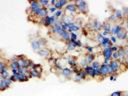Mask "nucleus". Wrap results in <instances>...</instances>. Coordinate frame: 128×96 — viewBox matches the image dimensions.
<instances>
[{
	"instance_id": "obj_44",
	"label": "nucleus",
	"mask_w": 128,
	"mask_h": 96,
	"mask_svg": "<svg viewBox=\"0 0 128 96\" xmlns=\"http://www.w3.org/2000/svg\"><path fill=\"white\" fill-rule=\"evenodd\" d=\"M119 49H120V47H119V46H117L116 44L111 46V50H112V52H117Z\"/></svg>"
},
{
	"instance_id": "obj_22",
	"label": "nucleus",
	"mask_w": 128,
	"mask_h": 96,
	"mask_svg": "<svg viewBox=\"0 0 128 96\" xmlns=\"http://www.w3.org/2000/svg\"><path fill=\"white\" fill-rule=\"evenodd\" d=\"M84 58L86 59V61L88 62V64H91V63L95 60V55H94L93 53H87V54L84 56Z\"/></svg>"
},
{
	"instance_id": "obj_30",
	"label": "nucleus",
	"mask_w": 128,
	"mask_h": 96,
	"mask_svg": "<svg viewBox=\"0 0 128 96\" xmlns=\"http://www.w3.org/2000/svg\"><path fill=\"white\" fill-rule=\"evenodd\" d=\"M107 21H109L110 23H115V22H117V21H118V19L116 18V16H115L114 14H111V15L108 17Z\"/></svg>"
},
{
	"instance_id": "obj_40",
	"label": "nucleus",
	"mask_w": 128,
	"mask_h": 96,
	"mask_svg": "<svg viewBox=\"0 0 128 96\" xmlns=\"http://www.w3.org/2000/svg\"><path fill=\"white\" fill-rule=\"evenodd\" d=\"M112 60H119V54H118V51L112 53Z\"/></svg>"
},
{
	"instance_id": "obj_18",
	"label": "nucleus",
	"mask_w": 128,
	"mask_h": 96,
	"mask_svg": "<svg viewBox=\"0 0 128 96\" xmlns=\"http://www.w3.org/2000/svg\"><path fill=\"white\" fill-rule=\"evenodd\" d=\"M116 37H117V39H120V40H126V36H127V30L126 29H124V28H122L116 35H115Z\"/></svg>"
},
{
	"instance_id": "obj_31",
	"label": "nucleus",
	"mask_w": 128,
	"mask_h": 96,
	"mask_svg": "<svg viewBox=\"0 0 128 96\" xmlns=\"http://www.w3.org/2000/svg\"><path fill=\"white\" fill-rule=\"evenodd\" d=\"M31 69H34V70H36L37 72H39V73L42 74V66H41L40 64H34V66H33Z\"/></svg>"
},
{
	"instance_id": "obj_27",
	"label": "nucleus",
	"mask_w": 128,
	"mask_h": 96,
	"mask_svg": "<svg viewBox=\"0 0 128 96\" xmlns=\"http://www.w3.org/2000/svg\"><path fill=\"white\" fill-rule=\"evenodd\" d=\"M76 46L75 45H73L70 41L68 42V43H66V50L68 51V52H72V51H75L76 50Z\"/></svg>"
},
{
	"instance_id": "obj_2",
	"label": "nucleus",
	"mask_w": 128,
	"mask_h": 96,
	"mask_svg": "<svg viewBox=\"0 0 128 96\" xmlns=\"http://www.w3.org/2000/svg\"><path fill=\"white\" fill-rule=\"evenodd\" d=\"M86 27L89 28L91 31L98 33L99 31L102 30L103 23H101V22H100L99 20H97V19H91V20L88 22V24L86 25Z\"/></svg>"
},
{
	"instance_id": "obj_3",
	"label": "nucleus",
	"mask_w": 128,
	"mask_h": 96,
	"mask_svg": "<svg viewBox=\"0 0 128 96\" xmlns=\"http://www.w3.org/2000/svg\"><path fill=\"white\" fill-rule=\"evenodd\" d=\"M124 64L120 61V60H111L109 63V67H110V71L111 74H117L120 71V68L123 66Z\"/></svg>"
},
{
	"instance_id": "obj_43",
	"label": "nucleus",
	"mask_w": 128,
	"mask_h": 96,
	"mask_svg": "<svg viewBox=\"0 0 128 96\" xmlns=\"http://www.w3.org/2000/svg\"><path fill=\"white\" fill-rule=\"evenodd\" d=\"M48 11L54 14V13H55V12L57 11V9H56V7H55V6H52V5H51V6H50V7L48 8Z\"/></svg>"
},
{
	"instance_id": "obj_17",
	"label": "nucleus",
	"mask_w": 128,
	"mask_h": 96,
	"mask_svg": "<svg viewBox=\"0 0 128 96\" xmlns=\"http://www.w3.org/2000/svg\"><path fill=\"white\" fill-rule=\"evenodd\" d=\"M67 5H68V2H67V1H65V0H59V1H56V3H55L54 6L56 7L57 10H62V9L65 8Z\"/></svg>"
},
{
	"instance_id": "obj_8",
	"label": "nucleus",
	"mask_w": 128,
	"mask_h": 96,
	"mask_svg": "<svg viewBox=\"0 0 128 96\" xmlns=\"http://www.w3.org/2000/svg\"><path fill=\"white\" fill-rule=\"evenodd\" d=\"M40 57H43V58H50L52 55V51L49 49V48H42V49H40L38 52H36Z\"/></svg>"
},
{
	"instance_id": "obj_33",
	"label": "nucleus",
	"mask_w": 128,
	"mask_h": 96,
	"mask_svg": "<svg viewBox=\"0 0 128 96\" xmlns=\"http://www.w3.org/2000/svg\"><path fill=\"white\" fill-rule=\"evenodd\" d=\"M77 74H79V75H80V77H81L82 79H85V78L88 76V75H87V73H86V71H85L84 69H81V70H80V72H79V73H77Z\"/></svg>"
},
{
	"instance_id": "obj_20",
	"label": "nucleus",
	"mask_w": 128,
	"mask_h": 96,
	"mask_svg": "<svg viewBox=\"0 0 128 96\" xmlns=\"http://www.w3.org/2000/svg\"><path fill=\"white\" fill-rule=\"evenodd\" d=\"M16 78H17V81H19V82H24V81H28L30 78L27 76V75H25V74H22V73H18V74H16Z\"/></svg>"
},
{
	"instance_id": "obj_45",
	"label": "nucleus",
	"mask_w": 128,
	"mask_h": 96,
	"mask_svg": "<svg viewBox=\"0 0 128 96\" xmlns=\"http://www.w3.org/2000/svg\"><path fill=\"white\" fill-rule=\"evenodd\" d=\"M100 33H101V35H102L103 37H107V36H108L109 34H111L110 32H107V31H105V30H102V31H101Z\"/></svg>"
},
{
	"instance_id": "obj_11",
	"label": "nucleus",
	"mask_w": 128,
	"mask_h": 96,
	"mask_svg": "<svg viewBox=\"0 0 128 96\" xmlns=\"http://www.w3.org/2000/svg\"><path fill=\"white\" fill-rule=\"evenodd\" d=\"M57 38L61 39L62 41L66 42V43H68L70 41V32H68V31H62L60 33V35L57 36Z\"/></svg>"
},
{
	"instance_id": "obj_37",
	"label": "nucleus",
	"mask_w": 128,
	"mask_h": 96,
	"mask_svg": "<svg viewBox=\"0 0 128 96\" xmlns=\"http://www.w3.org/2000/svg\"><path fill=\"white\" fill-rule=\"evenodd\" d=\"M110 96H123V91H115L110 94Z\"/></svg>"
},
{
	"instance_id": "obj_34",
	"label": "nucleus",
	"mask_w": 128,
	"mask_h": 96,
	"mask_svg": "<svg viewBox=\"0 0 128 96\" xmlns=\"http://www.w3.org/2000/svg\"><path fill=\"white\" fill-rule=\"evenodd\" d=\"M102 38H103V36L101 35V33L100 32H98V33H96V35H95V37H94V39H95V41H97L98 43L102 40Z\"/></svg>"
},
{
	"instance_id": "obj_13",
	"label": "nucleus",
	"mask_w": 128,
	"mask_h": 96,
	"mask_svg": "<svg viewBox=\"0 0 128 96\" xmlns=\"http://www.w3.org/2000/svg\"><path fill=\"white\" fill-rule=\"evenodd\" d=\"M66 61H67V64H69V66L72 68L75 66H78V62L74 56H66Z\"/></svg>"
},
{
	"instance_id": "obj_47",
	"label": "nucleus",
	"mask_w": 128,
	"mask_h": 96,
	"mask_svg": "<svg viewBox=\"0 0 128 96\" xmlns=\"http://www.w3.org/2000/svg\"><path fill=\"white\" fill-rule=\"evenodd\" d=\"M76 46L77 47H82V42L80 40H76Z\"/></svg>"
},
{
	"instance_id": "obj_12",
	"label": "nucleus",
	"mask_w": 128,
	"mask_h": 96,
	"mask_svg": "<svg viewBox=\"0 0 128 96\" xmlns=\"http://www.w3.org/2000/svg\"><path fill=\"white\" fill-rule=\"evenodd\" d=\"M39 22L43 25V26H46V27H51L52 26V22H51V16H46L45 18H41L39 20Z\"/></svg>"
},
{
	"instance_id": "obj_7",
	"label": "nucleus",
	"mask_w": 128,
	"mask_h": 96,
	"mask_svg": "<svg viewBox=\"0 0 128 96\" xmlns=\"http://www.w3.org/2000/svg\"><path fill=\"white\" fill-rule=\"evenodd\" d=\"M12 83H13V81L10 78L5 79V78L0 77V89H1V91H4V90L8 89L11 86Z\"/></svg>"
},
{
	"instance_id": "obj_29",
	"label": "nucleus",
	"mask_w": 128,
	"mask_h": 96,
	"mask_svg": "<svg viewBox=\"0 0 128 96\" xmlns=\"http://www.w3.org/2000/svg\"><path fill=\"white\" fill-rule=\"evenodd\" d=\"M39 3H40V5H41L42 7L47 8V9H48V8L51 6L50 1H48V0H40V1H39Z\"/></svg>"
},
{
	"instance_id": "obj_25",
	"label": "nucleus",
	"mask_w": 128,
	"mask_h": 96,
	"mask_svg": "<svg viewBox=\"0 0 128 96\" xmlns=\"http://www.w3.org/2000/svg\"><path fill=\"white\" fill-rule=\"evenodd\" d=\"M41 73L37 72L34 69H30V78H41Z\"/></svg>"
},
{
	"instance_id": "obj_16",
	"label": "nucleus",
	"mask_w": 128,
	"mask_h": 96,
	"mask_svg": "<svg viewBox=\"0 0 128 96\" xmlns=\"http://www.w3.org/2000/svg\"><path fill=\"white\" fill-rule=\"evenodd\" d=\"M61 75L64 77V78H70L71 77V75L73 74V71H72V69H70V68H68V67H65V68H63L62 70H61Z\"/></svg>"
},
{
	"instance_id": "obj_19",
	"label": "nucleus",
	"mask_w": 128,
	"mask_h": 96,
	"mask_svg": "<svg viewBox=\"0 0 128 96\" xmlns=\"http://www.w3.org/2000/svg\"><path fill=\"white\" fill-rule=\"evenodd\" d=\"M122 28H123V26H122L121 24H114V25H112V28H111V35H116Z\"/></svg>"
},
{
	"instance_id": "obj_42",
	"label": "nucleus",
	"mask_w": 128,
	"mask_h": 96,
	"mask_svg": "<svg viewBox=\"0 0 128 96\" xmlns=\"http://www.w3.org/2000/svg\"><path fill=\"white\" fill-rule=\"evenodd\" d=\"M121 10H122V13H123L124 17H127L128 16V7H123Z\"/></svg>"
},
{
	"instance_id": "obj_23",
	"label": "nucleus",
	"mask_w": 128,
	"mask_h": 96,
	"mask_svg": "<svg viewBox=\"0 0 128 96\" xmlns=\"http://www.w3.org/2000/svg\"><path fill=\"white\" fill-rule=\"evenodd\" d=\"M113 14L116 16V18H117L118 20H123V19H124V15H123V13H122V10H120V9H115Z\"/></svg>"
},
{
	"instance_id": "obj_35",
	"label": "nucleus",
	"mask_w": 128,
	"mask_h": 96,
	"mask_svg": "<svg viewBox=\"0 0 128 96\" xmlns=\"http://www.w3.org/2000/svg\"><path fill=\"white\" fill-rule=\"evenodd\" d=\"M63 14H64V11H63V10H57L53 15H54V16H56L57 18H60Z\"/></svg>"
},
{
	"instance_id": "obj_5",
	"label": "nucleus",
	"mask_w": 128,
	"mask_h": 96,
	"mask_svg": "<svg viewBox=\"0 0 128 96\" xmlns=\"http://www.w3.org/2000/svg\"><path fill=\"white\" fill-rule=\"evenodd\" d=\"M100 77L99 78H105L107 76H110L111 75V71H110V67H109V64H104L102 63L100 68Z\"/></svg>"
},
{
	"instance_id": "obj_10",
	"label": "nucleus",
	"mask_w": 128,
	"mask_h": 96,
	"mask_svg": "<svg viewBox=\"0 0 128 96\" xmlns=\"http://www.w3.org/2000/svg\"><path fill=\"white\" fill-rule=\"evenodd\" d=\"M98 44H99V46H101L103 48H105V47H111L113 45L111 43V41H110V37H103L102 40Z\"/></svg>"
},
{
	"instance_id": "obj_24",
	"label": "nucleus",
	"mask_w": 128,
	"mask_h": 96,
	"mask_svg": "<svg viewBox=\"0 0 128 96\" xmlns=\"http://www.w3.org/2000/svg\"><path fill=\"white\" fill-rule=\"evenodd\" d=\"M111 28H112V23H110L109 21H106L103 23V27H102V30H105L107 32H110L111 33Z\"/></svg>"
},
{
	"instance_id": "obj_32",
	"label": "nucleus",
	"mask_w": 128,
	"mask_h": 96,
	"mask_svg": "<svg viewBox=\"0 0 128 96\" xmlns=\"http://www.w3.org/2000/svg\"><path fill=\"white\" fill-rule=\"evenodd\" d=\"M86 66H88V62H87L86 59L83 57V58L81 59V61H80V67H81L82 69H84Z\"/></svg>"
},
{
	"instance_id": "obj_36",
	"label": "nucleus",
	"mask_w": 128,
	"mask_h": 96,
	"mask_svg": "<svg viewBox=\"0 0 128 96\" xmlns=\"http://www.w3.org/2000/svg\"><path fill=\"white\" fill-rule=\"evenodd\" d=\"M77 39V34L75 32H71L70 33V41H76Z\"/></svg>"
},
{
	"instance_id": "obj_38",
	"label": "nucleus",
	"mask_w": 128,
	"mask_h": 96,
	"mask_svg": "<svg viewBox=\"0 0 128 96\" xmlns=\"http://www.w3.org/2000/svg\"><path fill=\"white\" fill-rule=\"evenodd\" d=\"M110 41H111V43H112L113 45H115L116 42H117V37H116L115 35H111V36H110Z\"/></svg>"
},
{
	"instance_id": "obj_49",
	"label": "nucleus",
	"mask_w": 128,
	"mask_h": 96,
	"mask_svg": "<svg viewBox=\"0 0 128 96\" xmlns=\"http://www.w3.org/2000/svg\"><path fill=\"white\" fill-rule=\"evenodd\" d=\"M126 40H128V31H127V36H126Z\"/></svg>"
},
{
	"instance_id": "obj_50",
	"label": "nucleus",
	"mask_w": 128,
	"mask_h": 96,
	"mask_svg": "<svg viewBox=\"0 0 128 96\" xmlns=\"http://www.w3.org/2000/svg\"><path fill=\"white\" fill-rule=\"evenodd\" d=\"M124 60H128V56H127V57H126V58H125ZM124 60H123V61H124Z\"/></svg>"
},
{
	"instance_id": "obj_14",
	"label": "nucleus",
	"mask_w": 128,
	"mask_h": 96,
	"mask_svg": "<svg viewBox=\"0 0 128 96\" xmlns=\"http://www.w3.org/2000/svg\"><path fill=\"white\" fill-rule=\"evenodd\" d=\"M81 29V26L78 25L76 22L74 23H71V24H68V32H77Z\"/></svg>"
},
{
	"instance_id": "obj_9",
	"label": "nucleus",
	"mask_w": 128,
	"mask_h": 96,
	"mask_svg": "<svg viewBox=\"0 0 128 96\" xmlns=\"http://www.w3.org/2000/svg\"><path fill=\"white\" fill-rule=\"evenodd\" d=\"M112 50H111V47H105L102 49V56H103V59H106V60H109L111 61L112 60Z\"/></svg>"
},
{
	"instance_id": "obj_26",
	"label": "nucleus",
	"mask_w": 128,
	"mask_h": 96,
	"mask_svg": "<svg viewBox=\"0 0 128 96\" xmlns=\"http://www.w3.org/2000/svg\"><path fill=\"white\" fill-rule=\"evenodd\" d=\"M11 75H12V73H10L9 72V70H8V67L3 71V72H1L0 73V77H2V78H5V79H7V78H10L11 77Z\"/></svg>"
},
{
	"instance_id": "obj_21",
	"label": "nucleus",
	"mask_w": 128,
	"mask_h": 96,
	"mask_svg": "<svg viewBox=\"0 0 128 96\" xmlns=\"http://www.w3.org/2000/svg\"><path fill=\"white\" fill-rule=\"evenodd\" d=\"M8 67H9L10 70H14V69H18V68H20L18 61H11V60H9Z\"/></svg>"
},
{
	"instance_id": "obj_6",
	"label": "nucleus",
	"mask_w": 128,
	"mask_h": 96,
	"mask_svg": "<svg viewBox=\"0 0 128 96\" xmlns=\"http://www.w3.org/2000/svg\"><path fill=\"white\" fill-rule=\"evenodd\" d=\"M64 13L66 15H75L77 13V7L75 3H68V5L64 8Z\"/></svg>"
},
{
	"instance_id": "obj_28",
	"label": "nucleus",
	"mask_w": 128,
	"mask_h": 96,
	"mask_svg": "<svg viewBox=\"0 0 128 96\" xmlns=\"http://www.w3.org/2000/svg\"><path fill=\"white\" fill-rule=\"evenodd\" d=\"M101 62L100 61H98V60H94L91 64H90V66L93 68V69H99L100 68V66H101Z\"/></svg>"
},
{
	"instance_id": "obj_48",
	"label": "nucleus",
	"mask_w": 128,
	"mask_h": 96,
	"mask_svg": "<svg viewBox=\"0 0 128 96\" xmlns=\"http://www.w3.org/2000/svg\"><path fill=\"white\" fill-rule=\"evenodd\" d=\"M125 24H126V30L128 31V18H126V20H125Z\"/></svg>"
},
{
	"instance_id": "obj_41",
	"label": "nucleus",
	"mask_w": 128,
	"mask_h": 96,
	"mask_svg": "<svg viewBox=\"0 0 128 96\" xmlns=\"http://www.w3.org/2000/svg\"><path fill=\"white\" fill-rule=\"evenodd\" d=\"M73 80H74L75 82H80V81H81V80H83V79L80 77V75H79V74H75V75H74Z\"/></svg>"
},
{
	"instance_id": "obj_1",
	"label": "nucleus",
	"mask_w": 128,
	"mask_h": 96,
	"mask_svg": "<svg viewBox=\"0 0 128 96\" xmlns=\"http://www.w3.org/2000/svg\"><path fill=\"white\" fill-rule=\"evenodd\" d=\"M30 44H31V47L32 49L35 51V52H38L40 49L42 48H45L46 44H47V41L44 39V38H35L33 37L31 40H30Z\"/></svg>"
},
{
	"instance_id": "obj_39",
	"label": "nucleus",
	"mask_w": 128,
	"mask_h": 96,
	"mask_svg": "<svg viewBox=\"0 0 128 96\" xmlns=\"http://www.w3.org/2000/svg\"><path fill=\"white\" fill-rule=\"evenodd\" d=\"M85 49H86L87 53H93L94 52V47L93 46H86Z\"/></svg>"
},
{
	"instance_id": "obj_15",
	"label": "nucleus",
	"mask_w": 128,
	"mask_h": 96,
	"mask_svg": "<svg viewBox=\"0 0 128 96\" xmlns=\"http://www.w3.org/2000/svg\"><path fill=\"white\" fill-rule=\"evenodd\" d=\"M84 70L86 71V73H87V75H88V77H90V78H96V73H95V69H93L90 65H88V66H86L85 68H84Z\"/></svg>"
},
{
	"instance_id": "obj_4",
	"label": "nucleus",
	"mask_w": 128,
	"mask_h": 96,
	"mask_svg": "<svg viewBox=\"0 0 128 96\" xmlns=\"http://www.w3.org/2000/svg\"><path fill=\"white\" fill-rule=\"evenodd\" d=\"M76 7H77V12L80 13V14H87L88 13V4L85 2V1H77V2H74Z\"/></svg>"
},
{
	"instance_id": "obj_46",
	"label": "nucleus",
	"mask_w": 128,
	"mask_h": 96,
	"mask_svg": "<svg viewBox=\"0 0 128 96\" xmlns=\"http://www.w3.org/2000/svg\"><path fill=\"white\" fill-rule=\"evenodd\" d=\"M117 79V74H111L110 75V80L111 81H115Z\"/></svg>"
}]
</instances>
